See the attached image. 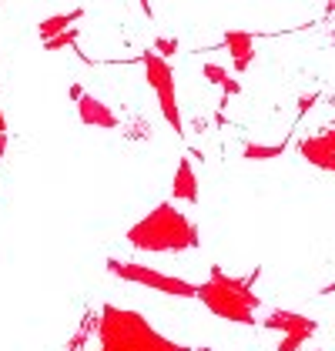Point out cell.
Listing matches in <instances>:
<instances>
[{
	"mask_svg": "<svg viewBox=\"0 0 335 351\" xmlns=\"http://www.w3.org/2000/svg\"><path fill=\"white\" fill-rule=\"evenodd\" d=\"M128 244L141 254H185L201 244L198 224L174 204H158L128 228Z\"/></svg>",
	"mask_w": 335,
	"mask_h": 351,
	"instance_id": "6da1fadb",
	"label": "cell"
},
{
	"mask_svg": "<svg viewBox=\"0 0 335 351\" xmlns=\"http://www.w3.org/2000/svg\"><path fill=\"white\" fill-rule=\"evenodd\" d=\"M97 341L101 351H181V345L151 328L138 311L117 304H104L97 311Z\"/></svg>",
	"mask_w": 335,
	"mask_h": 351,
	"instance_id": "7a4b0ae2",
	"label": "cell"
},
{
	"mask_svg": "<svg viewBox=\"0 0 335 351\" xmlns=\"http://www.w3.org/2000/svg\"><path fill=\"white\" fill-rule=\"evenodd\" d=\"M258 278V268L249 278H235L224 274L218 265L211 268L208 281L198 285V301L222 322L231 324H255V311L262 308V298L251 291V281Z\"/></svg>",
	"mask_w": 335,
	"mask_h": 351,
	"instance_id": "3957f363",
	"label": "cell"
},
{
	"mask_svg": "<svg viewBox=\"0 0 335 351\" xmlns=\"http://www.w3.org/2000/svg\"><path fill=\"white\" fill-rule=\"evenodd\" d=\"M141 67H144V77L148 87L154 90L158 97V108L165 114V121L171 124L174 134H185V121H181V108H178V90H174V71L165 57H158L154 51H144L141 54Z\"/></svg>",
	"mask_w": 335,
	"mask_h": 351,
	"instance_id": "277c9868",
	"label": "cell"
},
{
	"mask_svg": "<svg viewBox=\"0 0 335 351\" xmlns=\"http://www.w3.org/2000/svg\"><path fill=\"white\" fill-rule=\"evenodd\" d=\"M108 271H111L114 278L128 281V285H141V288H151V291H161V295L198 298V285L185 281V278H174V274H165V271H154V268H148V265H138V261L108 258Z\"/></svg>",
	"mask_w": 335,
	"mask_h": 351,
	"instance_id": "5b68a950",
	"label": "cell"
},
{
	"mask_svg": "<svg viewBox=\"0 0 335 351\" xmlns=\"http://www.w3.org/2000/svg\"><path fill=\"white\" fill-rule=\"evenodd\" d=\"M299 154H302L312 167L335 174V128L322 131V134L302 137V141H299Z\"/></svg>",
	"mask_w": 335,
	"mask_h": 351,
	"instance_id": "8992f818",
	"label": "cell"
},
{
	"mask_svg": "<svg viewBox=\"0 0 335 351\" xmlns=\"http://www.w3.org/2000/svg\"><path fill=\"white\" fill-rule=\"evenodd\" d=\"M262 328H268V331H281V335H292V338L308 341V338L319 331V322H315V318H308V315H302V311L275 308V311L262 322Z\"/></svg>",
	"mask_w": 335,
	"mask_h": 351,
	"instance_id": "52a82bcc",
	"label": "cell"
},
{
	"mask_svg": "<svg viewBox=\"0 0 335 351\" xmlns=\"http://www.w3.org/2000/svg\"><path fill=\"white\" fill-rule=\"evenodd\" d=\"M255 40H258V34H251V30H224L222 37V47L231 54V67H235V74H245L251 64H255Z\"/></svg>",
	"mask_w": 335,
	"mask_h": 351,
	"instance_id": "ba28073f",
	"label": "cell"
},
{
	"mask_svg": "<svg viewBox=\"0 0 335 351\" xmlns=\"http://www.w3.org/2000/svg\"><path fill=\"white\" fill-rule=\"evenodd\" d=\"M78 117H81L84 128H101V131L121 128L117 114H114L101 97H94V94H81V97H78Z\"/></svg>",
	"mask_w": 335,
	"mask_h": 351,
	"instance_id": "9c48e42d",
	"label": "cell"
},
{
	"mask_svg": "<svg viewBox=\"0 0 335 351\" xmlns=\"http://www.w3.org/2000/svg\"><path fill=\"white\" fill-rule=\"evenodd\" d=\"M171 197L174 201H185V204H198L201 191H198V174L192 158H181L174 167V181H171Z\"/></svg>",
	"mask_w": 335,
	"mask_h": 351,
	"instance_id": "30bf717a",
	"label": "cell"
},
{
	"mask_svg": "<svg viewBox=\"0 0 335 351\" xmlns=\"http://www.w3.org/2000/svg\"><path fill=\"white\" fill-rule=\"evenodd\" d=\"M84 17V7H74V10H64V14H54V17H47V21H41V27H37V34H41V40H51V37H57V34H64V30H71L78 21Z\"/></svg>",
	"mask_w": 335,
	"mask_h": 351,
	"instance_id": "8fae6325",
	"label": "cell"
},
{
	"mask_svg": "<svg viewBox=\"0 0 335 351\" xmlns=\"http://www.w3.org/2000/svg\"><path fill=\"white\" fill-rule=\"evenodd\" d=\"M288 141H292V137H285L279 144H255V141H249V144L242 147V158H245V161H272V158H281L285 147H288Z\"/></svg>",
	"mask_w": 335,
	"mask_h": 351,
	"instance_id": "7c38bea8",
	"label": "cell"
},
{
	"mask_svg": "<svg viewBox=\"0 0 335 351\" xmlns=\"http://www.w3.org/2000/svg\"><path fill=\"white\" fill-rule=\"evenodd\" d=\"M78 44V27L64 30V34H57V37H51V40H44V51H64V47H74Z\"/></svg>",
	"mask_w": 335,
	"mask_h": 351,
	"instance_id": "4fadbf2b",
	"label": "cell"
},
{
	"mask_svg": "<svg viewBox=\"0 0 335 351\" xmlns=\"http://www.w3.org/2000/svg\"><path fill=\"white\" fill-rule=\"evenodd\" d=\"M201 74H205V81H208V84H218V87L228 81V71H224L222 64H211V60L201 67Z\"/></svg>",
	"mask_w": 335,
	"mask_h": 351,
	"instance_id": "5bb4252c",
	"label": "cell"
},
{
	"mask_svg": "<svg viewBox=\"0 0 335 351\" xmlns=\"http://www.w3.org/2000/svg\"><path fill=\"white\" fill-rule=\"evenodd\" d=\"M151 51H154L158 57H165V60H168V57H174V54H178V40H174V37H158Z\"/></svg>",
	"mask_w": 335,
	"mask_h": 351,
	"instance_id": "9a60e30c",
	"label": "cell"
},
{
	"mask_svg": "<svg viewBox=\"0 0 335 351\" xmlns=\"http://www.w3.org/2000/svg\"><path fill=\"white\" fill-rule=\"evenodd\" d=\"M302 345H305L302 338H292V335H281V341H279V348H275V351H299V348H302Z\"/></svg>",
	"mask_w": 335,
	"mask_h": 351,
	"instance_id": "2e32d148",
	"label": "cell"
},
{
	"mask_svg": "<svg viewBox=\"0 0 335 351\" xmlns=\"http://www.w3.org/2000/svg\"><path fill=\"white\" fill-rule=\"evenodd\" d=\"M222 90H224V101H231V97H238V94H242V84L228 74V81L222 84Z\"/></svg>",
	"mask_w": 335,
	"mask_h": 351,
	"instance_id": "e0dca14e",
	"label": "cell"
},
{
	"mask_svg": "<svg viewBox=\"0 0 335 351\" xmlns=\"http://www.w3.org/2000/svg\"><path fill=\"white\" fill-rule=\"evenodd\" d=\"M315 101H319V97H315V94H302V97H299V117H305V110L312 108V104H315Z\"/></svg>",
	"mask_w": 335,
	"mask_h": 351,
	"instance_id": "ac0fdd59",
	"label": "cell"
},
{
	"mask_svg": "<svg viewBox=\"0 0 335 351\" xmlns=\"http://www.w3.org/2000/svg\"><path fill=\"white\" fill-rule=\"evenodd\" d=\"M3 154H7V134H0V161H3Z\"/></svg>",
	"mask_w": 335,
	"mask_h": 351,
	"instance_id": "d6986e66",
	"label": "cell"
},
{
	"mask_svg": "<svg viewBox=\"0 0 335 351\" xmlns=\"http://www.w3.org/2000/svg\"><path fill=\"white\" fill-rule=\"evenodd\" d=\"M0 134H7V117H3V110H0Z\"/></svg>",
	"mask_w": 335,
	"mask_h": 351,
	"instance_id": "ffe728a7",
	"label": "cell"
},
{
	"mask_svg": "<svg viewBox=\"0 0 335 351\" xmlns=\"http://www.w3.org/2000/svg\"><path fill=\"white\" fill-rule=\"evenodd\" d=\"M181 351H192V348H181Z\"/></svg>",
	"mask_w": 335,
	"mask_h": 351,
	"instance_id": "44dd1931",
	"label": "cell"
}]
</instances>
